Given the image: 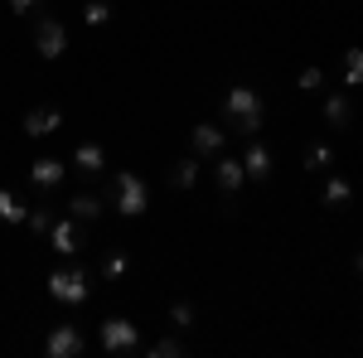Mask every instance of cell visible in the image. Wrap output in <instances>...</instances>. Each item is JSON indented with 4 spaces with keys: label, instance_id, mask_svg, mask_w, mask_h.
Returning <instances> with one entry per match:
<instances>
[{
    "label": "cell",
    "instance_id": "obj_1",
    "mask_svg": "<svg viewBox=\"0 0 363 358\" xmlns=\"http://www.w3.org/2000/svg\"><path fill=\"white\" fill-rule=\"evenodd\" d=\"M223 116L233 121V131H242V136H257L262 121H267L262 97H257L252 87H233V92H228V97H223Z\"/></svg>",
    "mask_w": 363,
    "mask_h": 358
},
{
    "label": "cell",
    "instance_id": "obj_2",
    "mask_svg": "<svg viewBox=\"0 0 363 358\" xmlns=\"http://www.w3.org/2000/svg\"><path fill=\"white\" fill-rule=\"evenodd\" d=\"M112 203H116V213H126V218H140V213L150 208L145 179H140V174H131V169H116V179H112Z\"/></svg>",
    "mask_w": 363,
    "mask_h": 358
},
{
    "label": "cell",
    "instance_id": "obj_3",
    "mask_svg": "<svg viewBox=\"0 0 363 358\" xmlns=\"http://www.w3.org/2000/svg\"><path fill=\"white\" fill-rule=\"evenodd\" d=\"M49 296L63 305H83L87 301V276L83 267H58V272H49Z\"/></svg>",
    "mask_w": 363,
    "mask_h": 358
},
{
    "label": "cell",
    "instance_id": "obj_4",
    "mask_svg": "<svg viewBox=\"0 0 363 358\" xmlns=\"http://www.w3.org/2000/svg\"><path fill=\"white\" fill-rule=\"evenodd\" d=\"M102 349H107V354H136L140 330L131 320H102Z\"/></svg>",
    "mask_w": 363,
    "mask_h": 358
},
{
    "label": "cell",
    "instance_id": "obj_5",
    "mask_svg": "<svg viewBox=\"0 0 363 358\" xmlns=\"http://www.w3.org/2000/svg\"><path fill=\"white\" fill-rule=\"evenodd\" d=\"M44 354L49 358H78L83 354V334H78V325H54L49 339H44Z\"/></svg>",
    "mask_w": 363,
    "mask_h": 358
},
{
    "label": "cell",
    "instance_id": "obj_6",
    "mask_svg": "<svg viewBox=\"0 0 363 358\" xmlns=\"http://www.w3.org/2000/svg\"><path fill=\"white\" fill-rule=\"evenodd\" d=\"M34 49H39V58H58L68 49V29L58 25V20H39L34 25Z\"/></svg>",
    "mask_w": 363,
    "mask_h": 358
},
{
    "label": "cell",
    "instance_id": "obj_7",
    "mask_svg": "<svg viewBox=\"0 0 363 358\" xmlns=\"http://www.w3.org/2000/svg\"><path fill=\"white\" fill-rule=\"evenodd\" d=\"M49 242H54V252H63V257L83 252V228H78V218L68 213L63 223H54V228H49Z\"/></svg>",
    "mask_w": 363,
    "mask_h": 358
},
{
    "label": "cell",
    "instance_id": "obj_8",
    "mask_svg": "<svg viewBox=\"0 0 363 358\" xmlns=\"http://www.w3.org/2000/svg\"><path fill=\"white\" fill-rule=\"evenodd\" d=\"M223 140H228V131H223V126H213V121H203V126H194V131H189L194 155H218V150H223Z\"/></svg>",
    "mask_w": 363,
    "mask_h": 358
},
{
    "label": "cell",
    "instance_id": "obj_9",
    "mask_svg": "<svg viewBox=\"0 0 363 358\" xmlns=\"http://www.w3.org/2000/svg\"><path fill=\"white\" fill-rule=\"evenodd\" d=\"M242 169L247 179H272V150L262 145L257 136H247V155H242Z\"/></svg>",
    "mask_w": 363,
    "mask_h": 358
},
{
    "label": "cell",
    "instance_id": "obj_10",
    "mask_svg": "<svg viewBox=\"0 0 363 358\" xmlns=\"http://www.w3.org/2000/svg\"><path fill=\"white\" fill-rule=\"evenodd\" d=\"M63 174H68V169H63V160H54V155H39V160L29 165V179H34L39 189H58Z\"/></svg>",
    "mask_w": 363,
    "mask_h": 358
},
{
    "label": "cell",
    "instance_id": "obj_11",
    "mask_svg": "<svg viewBox=\"0 0 363 358\" xmlns=\"http://www.w3.org/2000/svg\"><path fill=\"white\" fill-rule=\"evenodd\" d=\"M58 126H63V116H58L54 107H34V111H25V136H54Z\"/></svg>",
    "mask_w": 363,
    "mask_h": 358
},
{
    "label": "cell",
    "instance_id": "obj_12",
    "mask_svg": "<svg viewBox=\"0 0 363 358\" xmlns=\"http://www.w3.org/2000/svg\"><path fill=\"white\" fill-rule=\"evenodd\" d=\"M325 121H330L335 131H349V121H354V102H349L344 92H330V97H325Z\"/></svg>",
    "mask_w": 363,
    "mask_h": 358
},
{
    "label": "cell",
    "instance_id": "obj_13",
    "mask_svg": "<svg viewBox=\"0 0 363 358\" xmlns=\"http://www.w3.org/2000/svg\"><path fill=\"white\" fill-rule=\"evenodd\" d=\"M73 169H78V174H87V179H92V174H102V169H107L102 145H78V150H73Z\"/></svg>",
    "mask_w": 363,
    "mask_h": 358
},
{
    "label": "cell",
    "instance_id": "obj_14",
    "mask_svg": "<svg viewBox=\"0 0 363 358\" xmlns=\"http://www.w3.org/2000/svg\"><path fill=\"white\" fill-rule=\"evenodd\" d=\"M213 179H218V189H223V194H238L242 184H247V169H242V160H218Z\"/></svg>",
    "mask_w": 363,
    "mask_h": 358
},
{
    "label": "cell",
    "instance_id": "obj_15",
    "mask_svg": "<svg viewBox=\"0 0 363 358\" xmlns=\"http://www.w3.org/2000/svg\"><path fill=\"white\" fill-rule=\"evenodd\" d=\"M169 184H174V189H194V184H199V155L174 160V165H169Z\"/></svg>",
    "mask_w": 363,
    "mask_h": 358
},
{
    "label": "cell",
    "instance_id": "obj_16",
    "mask_svg": "<svg viewBox=\"0 0 363 358\" xmlns=\"http://www.w3.org/2000/svg\"><path fill=\"white\" fill-rule=\"evenodd\" d=\"M68 213H73L78 223H92V218H102V198H97V194H78V198L68 203Z\"/></svg>",
    "mask_w": 363,
    "mask_h": 358
},
{
    "label": "cell",
    "instance_id": "obj_17",
    "mask_svg": "<svg viewBox=\"0 0 363 358\" xmlns=\"http://www.w3.org/2000/svg\"><path fill=\"white\" fill-rule=\"evenodd\" d=\"M0 223H29V208L10 189H0Z\"/></svg>",
    "mask_w": 363,
    "mask_h": 358
},
{
    "label": "cell",
    "instance_id": "obj_18",
    "mask_svg": "<svg viewBox=\"0 0 363 358\" xmlns=\"http://www.w3.org/2000/svg\"><path fill=\"white\" fill-rule=\"evenodd\" d=\"M169 325H174L179 334H189V330H194V305H189V301H174V305H169Z\"/></svg>",
    "mask_w": 363,
    "mask_h": 358
},
{
    "label": "cell",
    "instance_id": "obj_19",
    "mask_svg": "<svg viewBox=\"0 0 363 358\" xmlns=\"http://www.w3.org/2000/svg\"><path fill=\"white\" fill-rule=\"evenodd\" d=\"M349 198H354V184H349V179H330V184H325V203H330V208H339V203H349Z\"/></svg>",
    "mask_w": 363,
    "mask_h": 358
},
{
    "label": "cell",
    "instance_id": "obj_20",
    "mask_svg": "<svg viewBox=\"0 0 363 358\" xmlns=\"http://www.w3.org/2000/svg\"><path fill=\"white\" fill-rule=\"evenodd\" d=\"M363 83V49H349L344 54V87H359Z\"/></svg>",
    "mask_w": 363,
    "mask_h": 358
},
{
    "label": "cell",
    "instance_id": "obj_21",
    "mask_svg": "<svg viewBox=\"0 0 363 358\" xmlns=\"http://www.w3.org/2000/svg\"><path fill=\"white\" fill-rule=\"evenodd\" d=\"M126 272H131V257H126V252H112V257L102 262V276H107V281H121Z\"/></svg>",
    "mask_w": 363,
    "mask_h": 358
},
{
    "label": "cell",
    "instance_id": "obj_22",
    "mask_svg": "<svg viewBox=\"0 0 363 358\" xmlns=\"http://www.w3.org/2000/svg\"><path fill=\"white\" fill-rule=\"evenodd\" d=\"M83 20H87L92 29H97V25H107V20H112V5H107V0H87Z\"/></svg>",
    "mask_w": 363,
    "mask_h": 358
},
{
    "label": "cell",
    "instance_id": "obj_23",
    "mask_svg": "<svg viewBox=\"0 0 363 358\" xmlns=\"http://www.w3.org/2000/svg\"><path fill=\"white\" fill-rule=\"evenodd\" d=\"M145 354H150V358H179V354H184V344H179V339H155Z\"/></svg>",
    "mask_w": 363,
    "mask_h": 358
},
{
    "label": "cell",
    "instance_id": "obj_24",
    "mask_svg": "<svg viewBox=\"0 0 363 358\" xmlns=\"http://www.w3.org/2000/svg\"><path fill=\"white\" fill-rule=\"evenodd\" d=\"M330 160H335V150H330V145H310V150H306V169H325Z\"/></svg>",
    "mask_w": 363,
    "mask_h": 358
},
{
    "label": "cell",
    "instance_id": "obj_25",
    "mask_svg": "<svg viewBox=\"0 0 363 358\" xmlns=\"http://www.w3.org/2000/svg\"><path fill=\"white\" fill-rule=\"evenodd\" d=\"M296 87H301V92H315V87H325V73H320V68H301Z\"/></svg>",
    "mask_w": 363,
    "mask_h": 358
},
{
    "label": "cell",
    "instance_id": "obj_26",
    "mask_svg": "<svg viewBox=\"0 0 363 358\" xmlns=\"http://www.w3.org/2000/svg\"><path fill=\"white\" fill-rule=\"evenodd\" d=\"M29 228H34V233H39V237H44V233H49V228H54V218H49V213H44V208H39V213H29Z\"/></svg>",
    "mask_w": 363,
    "mask_h": 358
},
{
    "label": "cell",
    "instance_id": "obj_27",
    "mask_svg": "<svg viewBox=\"0 0 363 358\" xmlns=\"http://www.w3.org/2000/svg\"><path fill=\"white\" fill-rule=\"evenodd\" d=\"M39 5H44V0H10V10H15V15H34Z\"/></svg>",
    "mask_w": 363,
    "mask_h": 358
},
{
    "label": "cell",
    "instance_id": "obj_28",
    "mask_svg": "<svg viewBox=\"0 0 363 358\" xmlns=\"http://www.w3.org/2000/svg\"><path fill=\"white\" fill-rule=\"evenodd\" d=\"M354 272H359V276H363V252H359V262H354Z\"/></svg>",
    "mask_w": 363,
    "mask_h": 358
}]
</instances>
